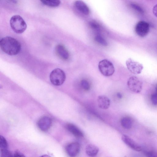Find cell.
<instances>
[{
  "mask_svg": "<svg viewBox=\"0 0 157 157\" xmlns=\"http://www.w3.org/2000/svg\"><path fill=\"white\" fill-rule=\"evenodd\" d=\"M2 50L7 54L13 56L17 54L20 51L21 45L16 39L9 36L5 37L0 41Z\"/></svg>",
  "mask_w": 157,
  "mask_h": 157,
  "instance_id": "obj_1",
  "label": "cell"
},
{
  "mask_svg": "<svg viewBox=\"0 0 157 157\" xmlns=\"http://www.w3.org/2000/svg\"><path fill=\"white\" fill-rule=\"evenodd\" d=\"M10 24L12 29L16 33L20 34L24 32L27 28L26 24L20 15H15L11 17Z\"/></svg>",
  "mask_w": 157,
  "mask_h": 157,
  "instance_id": "obj_2",
  "label": "cell"
},
{
  "mask_svg": "<svg viewBox=\"0 0 157 157\" xmlns=\"http://www.w3.org/2000/svg\"><path fill=\"white\" fill-rule=\"evenodd\" d=\"M66 77L63 71L58 68L53 70L50 75L51 82L53 85L56 86L62 85L64 82Z\"/></svg>",
  "mask_w": 157,
  "mask_h": 157,
  "instance_id": "obj_3",
  "label": "cell"
},
{
  "mask_svg": "<svg viewBox=\"0 0 157 157\" xmlns=\"http://www.w3.org/2000/svg\"><path fill=\"white\" fill-rule=\"evenodd\" d=\"M98 68L104 76H109L112 75L115 71L113 63L108 60L104 59L101 61L98 64Z\"/></svg>",
  "mask_w": 157,
  "mask_h": 157,
  "instance_id": "obj_4",
  "label": "cell"
},
{
  "mask_svg": "<svg viewBox=\"0 0 157 157\" xmlns=\"http://www.w3.org/2000/svg\"><path fill=\"white\" fill-rule=\"evenodd\" d=\"M127 85L129 90L134 93H139L142 90V82L138 78L135 76H131L128 78Z\"/></svg>",
  "mask_w": 157,
  "mask_h": 157,
  "instance_id": "obj_5",
  "label": "cell"
},
{
  "mask_svg": "<svg viewBox=\"0 0 157 157\" xmlns=\"http://www.w3.org/2000/svg\"><path fill=\"white\" fill-rule=\"evenodd\" d=\"M126 64L128 70L134 74H140L143 68L142 64L135 61L131 58H129L127 60Z\"/></svg>",
  "mask_w": 157,
  "mask_h": 157,
  "instance_id": "obj_6",
  "label": "cell"
},
{
  "mask_svg": "<svg viewBox=\"0 0 157 157\" xmlns=\"http://www.w3.org/2000/svg\"><path fill=\"white\" fill-rule=\"evenodd\" d=\"M150 30L149 24L144 21H140L136 24L135 30L136 34L140 36L144 37L148 34Z\"/></svg>",
  "mask_w": 157,
  "mask_h": 157,
  "instance_id": "obj_7",
  "label": "cell"
},
{
  "mask_svg": "<svg viewBox=\"0 0 157 157\" xmlns=\"http://www.w3.org/2000/svg\"><path fill=\"white\" fill-rule=\"evenodd\" d=\"M80 150V145L77 142L71 143L66 147V152L70 157H76L79 154Z\"/></svg>",
  "mask_w": 157,
  "mask_h": 157,
  "instance_id": "obj_8",
  "label": "cell"
},
{
  "mask_svg": "<svg viewBox=\"0 0 157 157\" xmlns=\"http://www.w3.org/2000/svg\"><path fill=\"white\" fill-rule=\"evenodd\" d=\"M52 122L51 118L47 116L41 117L38 121L37 126L42 131L46 132L50 128Z\"/></svg>",
  "mask_w": 157,
  "mask_h": 157,
  "instance_id": "obj_9",
  "label": "cell"
},
{
  "mask_svg": "<svg viewBox=\"0 0 157 157\" xmlns=\"http://www.w3.org/2000/svg\"><path fill=\"white\" fill-rule=\"evenodd\" d=\"M121 139L124 142L132 149L137 151L142 150L141 147L131 137L126 135H123Z\"/></svg>",
  "mask_w": 157,
  "mask_h": 157,
  "instance_id": "obj_10",
  "label": "cell"
},
{
  "mask_svg": "<svg viewBox=\"0 0 157 157\" xmlns=\"http://www.w3.org/2000/svg\"><path fill=\"white\" fill-rule=\"evenodd\" d=\"M55 50L57 55L62 59L67 60L69 58V53L63 45L61 44L57 45Z\"/></svg>",
  "mask_w": 157,
  "mask_h": 157,
  "instance_id": "obj_11",
  "label": "cell"
},
{
  "mask_svg": "<svg viewBox=\"0 0 157 157\" xmlns=\"http://www.w3.org/2000/svg\"><path fill=\"white\" fill-rule=\"evenodd\" d=\"M75 8L81 13L84 15H88L90 13V10L86 4L81 0L75 1L74 4Z\"/></svg>",
  "mask_w": 157,
  "mask_h": 157,
  "instance_id": "obj_12",
  "label": "cell"
},
{
  "mask_svg": "<svg viewBox=\"0 0 157 157\" xmlns=\"http://www.w3.org/2000/svg\"><path fill=\"white\" fill-rule=\"evenodd\" d=\"M97 102L98 107L102 109H108L110 105V99L105 95L98 96L97 98Z\"/></svg>",
  "mask_w": 157,
  "mask_h": 157,
  "instance_id": "obj_13",
  "label": "cell"
},
{
  "mask_svg": "<svg viewBox=\"0 0 157 157\" xmlns=\"http://www.w3.org/2000/svg\"><path fill=\"white\" fill-rule=\"evenodd\" d=\"M66 129L75 137L80 138L84 136L82 132L75 125L71 124H67L66 126Z\"/></svg>",
  "mask_w": 157,
  "mask_h": 157,
  "instance_id": "obj_14",
  "label": "cell"
},
{
  "mask_svg": "<svg viewBox=\"0 0 157 157\" xmlns=\"http://www.w3.org/2000/svg\"><path fill=\"white\" fill-rule=\"evenodd\" d=\"M99 151L98 147L94 145L89 144L86 148V152L89 157H94L98 154Z\"/></svg>",
  "mask_w": 157,
  "mask_h": 157,
  "instance_id": "obj_15",
  "label": "cell"
},
{
  "mask_svg": "<svg viewBox=\"0 0 157 157\" xmlns=\"http://www.w3.org/2000/svg\"><path fill=\"white\" fill-rule=\"evenodd\" d=\"M121 123L122 127L126 129H129L132 126V120L128 117H123L121 120Z\"/></svg>",
  "mask_w": 157,
  "mask_h": 157,
  "instance_id": "obj_16",
  "label": "cell"
},
{
  "mask_svg": "<svg viewBox=\"0 0 157 157\" xmlns=\"http://www.w3.org/2000/svg\"><path fill=\"white\" fill-rule=\"evenodd\" d=\"M42 3L48 6L52 7H56L59 6L61 2L60 0H41Z\"/></svg>",
  "mask_w": 157,
  "mask_h": 157,
  "instance_id": "obj_17",
  "label": "cell"
},
{
  "mask_svg": "<svg viewBox=\"0 0 157 157\" xmlns=\"http://www.w3.org/2000/svg\"><path fill=\"white\" fill-rule=\"evenodd\" d=\"M94 40L97 43L103 46H106L108 44L105 40L100 35H96L94 37Z\"/></svg>",
  "mask_w": 157,
  "mask_h": 157,
  "instance_id": "obj_18",
  "label": "cell"
},
{
  "mask_svg": "<svg viewBox=\"0 0 157 157\" xmlns=\"http://www.w3.org/2000/svg\"><path fill=\"white\" fill-rule=\"evenodd\" d=\"M89 25L92 29L97 31H100L101 27L100 24L95 21H92L89 22Z\"/></svg>",
  "mask_w": 157,
  "mask_h": 157,
  "instance_id": "obj_19",
  "label": "cell"
},
{
  "mask_svg": "<svg viewBox=\"0 0 157 157\" xmlns=\"http://www.w3.org/2000/svg\"><path fill=\"white\" fill-rule=\"evenodd\" d=\"M8 147L7 142L3 136H1L0 137V150L7 149Z\"/></svg>",
  "mask_w": 157,
  "mask_h": 157,
  "instance_id": "obj_20",
  "label": "cell"
},
{
  "mask_svg": "<svg viewBox=\"0 0 157 157\" xmlns=\"http://www.w3.org/2000/svg\"><path fill=\"white\" fill-rule=\"evenodd\" d=\"M0 157H13V155L7 149L0 150Z\"/></svg>",
  "mask_w": 157,
  "mask_h": 157,
  "instance_id": "obj_21",
  "label": "cell"
},
{
  "mask_svg": "<svg viewBox=\"0 0 157 157\" xmlns=\"http://www.w3.org/2000/svg\"><path fill=\"white\" fill-rule=\"evenodd\" d=\"M82 87L85 90H90V86L88 82L85 79L82 80L80 82Z\"/></svg>",
  "mask_w": 157,
  "mask_h": 157,
  "instance_id": "obj_22",
  "label": "cell"
},
{
  "mask_svg": "<svg viewBox=\"0 0 157 157\" xmlns=\"http://www.w3.org/2000/svg\"><path fill=\"white\" fill-rule=\"evenodd\" d=\"M145 154L147 157H157V151L151 150L145 152Z\"/></svg>",
  "mask_w": 157,
  "mask_h": 157,
  "instance_id": "obj_23",
  "label": "cell"
},
{
  "mask_svg": "<svg viewBox=\"0 0 157 157\" xmlns=\"http://www.w3.org/2000/svg\"><path fill=\"white\" fill-rule=\"evenodd\" d=\"M131 6L132 8L140 13H144V11L143 9L139 6L135 4L132 3L131 4Z\"/></svg>",
  "mask_w": 157,
  "mask_h": 157,
  "instance_id": "obj_24",
  "label": "cell"
},
{
  "mask_svg": "<svg viewBox=\"0 0 157 157\" xmlns=\"http://www.w3.org/2000/svg\"><path fill=\"white\" fill-rule=\"evenodd\" d=\"M151 100L153 105H157V93H154L151 95Z\"/></svg>",
  "mask_w": 157,
  "mask_h": 157,
  "instance_id": "obj_25",
  "label": "cell"
},
{
  "mask_svg": "<svg viewBox=\"0 0 157 157\" xmlns=\"http://www.w3.org/2000/svg\"><path fill=\"white\" fill-rule=\"evenodd\" d=\"M13 157H25L23 154L19 151H16Z\"/></svg>",
  "mask_w": 157,
  "mask_h": 157,
  "instance_id": "obj_26",
  "label": "cell"
},
{
  "mask_svg": "<svg viewBox=\"0 0 157 157\" xmlns=\"http://www.w3.org/2000/svg\"><path fill=\"white\" fill-rule=\"evenodd\" d=\"M153 13L157 17V4H156L153 7Z\"/></svg>",
  "mask_w": 157,
  "mask_h": 157,
  "instance_id": "obj_27",
  "label": "cell"
},
{
  "mask_svg": "<svg viewBox=\"0 0 157 157\" xmlns=\"http://www.w3.org/2000/svg\"><path fill=\"white\" fill-rule=\"evenodd\" d=\"M117 97L119 98H121L122 97V94L120 93H118L117 94Z\"/></svg>",
  "mask_w": 157,
  "mask_h": 157,
  "instance_id": "obj_28",
  "label": "cell"
},
{
  "mask_svg": "<svg viewBox=\"0 0 157 157\" xmlns=\"http://www.w3.org/2000/svg\"><path fill=\"white\" fill-rule=\"evenodd\" d=\"M40 157H51V156L47 155H42L41 156H40Z\"/></svg>",
  "mask_w": 157,
  "mask_h": 157,
  "instance_id": "obj_29",
  "label": "cell"
}]
</instances>
